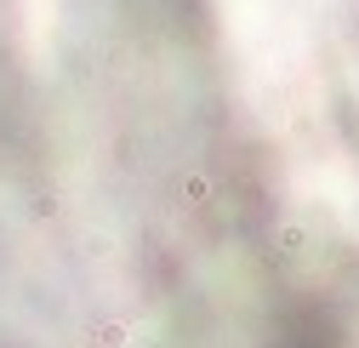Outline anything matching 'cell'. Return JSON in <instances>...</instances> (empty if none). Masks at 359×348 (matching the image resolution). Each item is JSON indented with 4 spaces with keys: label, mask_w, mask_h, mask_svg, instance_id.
Listing matches in <instances>:
<instances>
[{
    "label": "cell",
    "mask_w": 359,
    "mask_h": 348,
    "mask_svg": "<svg viewBox=\"0 0 359 348\" xmlns=\"http://www.w3.org/2000/svg\"><path fill=\"white\" fill-rule=\"evenodd\" d=\"M274 348H342V337H337V326L325 320V314H297L285 331H280V342Z\"/></svg>",
    "instance_id": "obj_1"
}]
</instances>
